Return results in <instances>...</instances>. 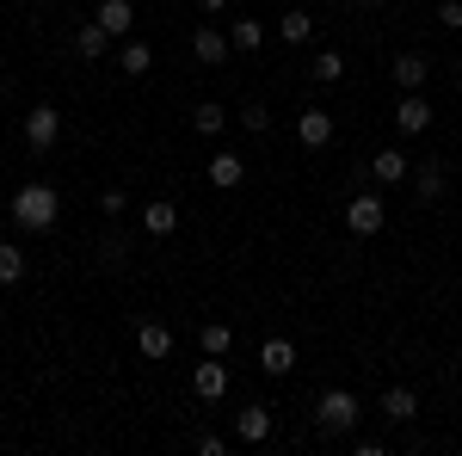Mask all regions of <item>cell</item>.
Listing matches in <instances>:
<instances>
[{
  "label": "cell",
  "instance_id": "cell-1",
  "mask_svg": "<svg viewBox=\"0 0 462 456\" xmlns=\"http://www.w3.org/2000/svg\"><path fill=\"white\" fill-rule=\"evenodd\" d=\"M56 216H62V191H56V185L32 179V185H19V191H13V222H19L25 235H50V228H56Z\"/></svg>",
  "mask_w": 462,
  "mask_h": 456
},
{
  "label": "cell",
  "instance_id": "cell-2",
  "mask_svg": "<svg viewBox=\"0 0 462 456\" xmlns=\"http://www.w3.org/2000/svg\"><path fill=\"white\" fill-rule=\"evenodd\" d=\"M357 420H364V401H357L352 388H327L315 401V425L327 432V438H346V432H357Z\"/></svg>",
  "mask_w": 462,
  "mask_h": 456
},
{
  "label": "cell",
  "instance_id": "cell-3",
  "mask_svg": "<svg viewBox=\"0 0 462 456\" xmlns=\"http://www.w3.org/2000/svg\"><path fill=\"white\" fill-rule=\"evenodd\" d=\"M383 222H389V204H383V191H376V185H364V191L346 198V228H352V235L370 241V235H383Z\"/></svg>",
  "mask_w": 462,
  "mask_h": 456
},
{
  "label": "cell",
  "instance_id": "cell-4",
  "mask_svg": "<svg viewBox=\"0 0 462 456\" xmlns=\"http://www.w3.org/2000/svg\"><path fill=\"white\" fill-rule=\"evenodd\" d=\"M25 142H32V154H50V148L62 142V111L56 106H32L25 111Z\"/></svg>",
  "mask_w": 462,
  "mask_h": 456
},
{
  "label": "cell",
  "instance_id": "cell-5",
  "mask_svg": "<svg viewBox=\"0 0 462 456\" xmlns=\"http://www.w3.org/2000/svg\"><path fill=\"white\" fill-rule=\"evenodd\" d=\"M191 56H198V69H222L235 56V43H228V32H216V25H198L191 32Z\"/></svg>",
  "mask_w": 462,
  "mask_h": 456
},
{
  "label": "cell",
  "instance_id": "cell-6",
  "mask_svg": "<svg viewBox=\"0 0 462 456\" xmlns=\"http://www.w3.org/2000/svg\"><path fill=\"white\" fill-rule=\"evenodd\" d=\"M407 179H413L407 148H376L370 154V185H407Z\"/></svg>",
  "mask_w": 462,
  "mask_h": 456
},
{
  "label": "cell",
  "instance_id": "cell-7",
  "mask_svg": "<svg viewBox=\"0 0 462 456\" xmlns=\"http://www.w3.org/2000/svg\"><path fill=\"white\" fill-rule=\"evenodd\" d=\"M444 191H450V167H444V161H420V167H413V198H420V204H444Z\"/></svg>",
  "mask_w": 462,
  "mask_h": 456
},
{
  "label": "cell",
  "instance_id": "cell-8",
  "mask_svg": "<svg viewBox=\"0 0 462 456\" xmlns=\"http://www.w3.org/2000/svg\"><path fill=\"white\" fill-rule=\"evenodd\" d=\"M191 395H198V401H222V395H228V364L204 351V364L191 370Z\"/></svg>",
  "mask_w": 462,
  "mask_h": 456
},
{
  "label": "cell",
  "instance_id": "cell-9",
  "mask_svg": "<svg viewBox=\"0 0 462 456\" xmlns=\"http://www.w3.org/2000/svg\"><path fill=\"white\" fill-rule=\"evenodd\" d=\"M394 130H401V136H426V130H431L426 93H401V106H394Z\"/></svg>",
  "mask_w": 462,
  "mask_h": 456
},
{
  "label": "cell",
  "instance_id": "cell-10",
  "mask_svg": "<svg viewBox=\"0 0 462 456\" xmlns=\"http://www.w3.org/2000/svg\"><path fill=\"white\" fill-rule=\"evenodd\" d=\"M376 407H383V420H389V425H413V420H420V395H413L407 383L383 388V401H376Z\"/></svg>",
  "mask_w": 462,
  "mask_h": 456
},
{
  "label": "cell",
  "instance_id": "cell-11",
  "mask_svg": "<svg viewBox=\"0 0 462 456\" xmlns=\"http://www.w3.org/2000/svg\"><path fill=\"white\" fill-rule=\"evenodd\" d=\"M136 351H143L148 364L173 358V327H167V321H143V327H136Z\"/></svg>",
  "mask_w": 462,
  "mask_h": 456
},
{
  "label": "cell",
  "instance_id": "cell-12",
  "mask_svg": "<svg viewBox=\"0 0 462 456\" xmlns=\"http://www.w3.org/2000/svg\"><path fill=\"white\" fill-rule=\"evenodd\" d=\"M296 142H302V148H327V142H333V111L309 106L296 117Z\"/></svg>",
  "mask_w": 462,
  "mask_h": 456
},
{
  "label": "cell",
  "instance_id": "cell-13",
  "mask_svg": "<svg viewBox=\"0 0 462 456\" xmlns=\"http://www.w3.org/2000/svg\"><path fill=\"white\" fill-rule=\"evenodd\" d=\"M93 19L111 32V43H124L130 25H136V6H130V0H99V6H93Z\"/></svg>",
  "mask_w": 462,
  "mask_h": 456
},
{
  "label": "cell",
  "instance_id": "cell-14",
  "mask_svg": "<svg viewBox=\"0 0 462 456\" xmlns=\"http://www.w3.org/2000/svg\"><path fill=\"white\" fill-rule=\"evenodd\" d=\"M204 173H210V185H216V191H235V185L247 179V161H241L235 148H216V161L204 167Z\"/></svg>",
  "mask_w": 462,
  "mask_h": 456
},
{
  "label": "cell",
  "instance_id": "cell-15",
  "mask_svg": "<svg viewBox=\"0 0 462 456\" xmlns=\"http://www.w3.org/2000/svg\"><path fill=\"white\" fill-rule=\"evenodd\" d=\"M106 50H111V32L99 25V19H87V25H74V56H80V62H99Z\"/></svg>",
  "mask_w": 462,
  "mask_h": 456
},
{
  "label": "cell",
  "instance_id": "cell-16",
  "mask_svg": "<svg viewBox=\"0 0 462 456\" xmlns=\"http://www.w3.org/2000/svg\"><path fill=\"white\" fill-rule=\"evenodd\" d=\"M394 87H401V93H420V87H426V74H431V62L426 56H420V50H407V56H394Z\"/></svg>",
  "mask_w": 462,
  "mask_h": 456
},
{
  "label": "cell",
  "instance_id": "cell-17",
  "mask_svg": "<svg viewBox=\"0 0 462 456\" xmlns=\"http://www.w3.org/2000/svg\"><path fill=\"white\" fill-rule=\"evenodd\" d=\"M235 438L241 444H265L272 438V407H241L235 414Z\"/></svg>",
  "mask_w": 462,
  "mask_h": 456
},
{
  "label": "cell",
  "instance_id": "cell-18",
  "mask_svg": "<svg viewBox=\"0 0 462 456\" xmlns=\"http://www.w3.org/2000/svg\"><path fill=\"white\" fill-rule=\"evenodd\" d=\"M136 222H143V235H154V241H161V235H173V228H179V210L167 204V198H154V204H143V210H136Z\"/></svg>",
  "mask_w": 462,
  "mask_h": 456
},
{
  "label": "cell",
  "instance_id": "cell-19",
  "mask_svg": "<svg viewBox=\"0 0 462 456\" xmlns=\"http://www.w3.org/2000/svg\"><path fill=\"white\" fill-rule=\"evenodd\" d=\"M259 370H265V377H290V370H296V346H290V340H265V346H259Z\"/></svg>",
  "mask_w": 462,
  "mask_h": 456
},
{
  "label": "cell",
  "instance_id": "cell-20",
  "mask_svg": "<svg viewBox=\"0 0 462 456\" xmlns=\"http://www.w3.org/2000/svg\"><path fill=\"white\" fill-rule=\"evenodd\" d=\"M117 69L130 74V80H143V74L154 69V50H148L143 37H124V50H117Z\"/></svg>",
  "mask_w": 462,
  "mask_h": 456
},
{
  "label": "cell",
  "instance_id": "cell-21",
  "mask_svg": "<svg viewBox=\"0 0 462 456\" xmlns=\"http://www.w3.org/2000/svg\"><path fill=\"white\" fill-rule=\"evenodd\" d=\"M191 130H198L204 142H216L222 130H228V111L216 106V99H204V106H191Z\"/></svg>",
  "mask_w": 462,
  "mask_h": 456
},
{
  "label": "cell",
  "instance_id": "cell-22",
  "mask_svg": "<svg viewBox=\"0 0 462 456\" xmlns=\"http://www.w3.org/2000/svg\"><path fill=\"white\" fill-rule=\"evenodd\" d=\"M198 346L210 351V358H228V351H235V327H228V321H204V327H198Z\"/></svg>",
  "mask_w": 462,
  "mask_h": 456
},
{
  "label": "cell",
  "instance_id": "cell-23",
  "mask_svg": "<svg viewBox=\"0 0 462 456\" xmlns=\"http://www.w3.org/2000/svg\"><path fill=\"white\" fill-rule=\"evenodd\" d=\"M228 43H235L241 56H253V50L265 43V25H259V19H235V25H228Z\"/></svg>",
  "mask_w": 462,
  "mask_h": 456
},
{
  "label": "cell",
  "instance_id": "cell-24",
  "mask_svg": "<svg viewBox=\"0 0 462 456\" xmlns=\"http://www.w3.org/2000/svg\"><path fill=\"white\" fill-rule=\"evenodd\" d=\"M278 32H284V43H309V37H315V19H309L302 6H290L284 19H278Z\"/></svg>",
  "mask_w": 462,
  "mask_h": 456
},
{
  "label": "cell",
  "instance_id": "cell-25",
  "mask_svg": "<svg viewBox=\"0 0 462 456\" xmlns=\"http://www.w3.org/2000/svg\"><path fill=\"white\" fill-rule=\"evenodd\" d=\"M25 265H32V259H25L19 247L0 241V284H19V278H25Z\"/></svg>",
  "mask_w": 462,
  "mask_h": 456
},
{
  "label": "cell",
  "instance_id": "cell-26",
  "mask_svg": "<svg viewBox=\"0 0 462 456\" xmlns=\"http://www.w3.org/2000/svg\"><path fill=\"white\" fill-rule=\"evenodd\" d=\"M315 80H320V87L346 80V56H339V50H320V56H315Z\"/></svg>",
  "mask_w": 462,
  "mask_h": 456
},
{
  "label": "cell",
  "instance_id": "cell-27",
  "mask_svg": "<svg viewBox=\"0 0 462 456\" xmlns=\"http://www.w3.org/2000/svg\"><path fill=\"white\" fill-rule=\"evenodd\" d=\"M99 259H106L111 272H124V265H130V241H124V235H106V241H99Z\"/></svg>",
  "mask_w": 462,
  "mask_h": 456
},
{
  "label": "cell",
  "instance_id": "cell-28",
  "mask_svg": "<svg viewBox=\"0 0 462 456\" xmlns=\"http://www.w3.org/2000/svg\"><path fill=\"white\" fill-rule=\"evenodd\" d=\"M99 210H106L111 222H117V216H130V191H124V185H111V191H99Z\"/></svg>",
  "mask_w": 462,
  "mask_h": 456
},
{
  "label": "cell",
  "instance_id": "cell-29",
  "mask_svg": "<svg viewBox=\"0 0 462 456\" xmlns=\"http://www.w3.org/2000/svg\"><path fill=\"white\" fill-rule=\"evenodd\" d=\"M241 130H253V136H265V130H272V111H265L259 99H253V106L241 111Z\"/></svg>",
  "mask_w": 462,
  "mask_h": 456
},
{
  "label": "cell",
  "instance_id": "cell-30",
  "mask_svg": "<svg viewBox=\"0 0 462 456\" xmlns=\"http://www.w3.org/2000/svg\"><path fill=\"white\" fill-rule=\"evenodd\" d=\"M438 25L444 32H462V0H438Z\"/></svg>",
  "mask_w": 462,
  "mask_h": 456
},
{
  "label": "cell",
  "instance_id": "cell-31",
  "mask_svg": "<svg viewBox=\"0 0 462 456\" xmlns=\"http://www.w3.org/2000/svg\"><path fill=\"white\" fill-rule=\"evenodd\" d=\"M198 456H228V444H222L216 432H198Z\"/></svg>",
  "mask_w": 462,
  "mask_h": 456
},
{
  "label": "cell",
  "instance_id": "cell-32",
  "mask_svg": "<svg viewBox=\"0 0 462 456\" xmlns=\"http://www.w3.org/2000/svg\"><path fill=\"white\" fill-rule=\"evenodd\" d=\"M198 6H204V13H228V0H198Z\"/></svg>",
  "mask_w": 462,
  "mask_h": 456
},
{
  "label": "cell",
  "instance_id": "cell-33",
  "mask_svg": "<svg viewBox=\"0 0 462 456\" xmlns=\"http://www.w3.org/2000/svg\"><path fill=\"white\" fill-rule=\"evenodd\" d=\"M0 93H6V74H0Z\"/></svg>",
  "mask_w": 462,
  "mask_h": 456
},
{
  "label": "cell",
  "instance_id": "cell-34",
  "mask_svg": "<svg viewBox=\"0 0 462 456\" xmlns=\"http://www.w3.org/2000/svg\"><path fill=\"white\" fill-rule=\"evenodd\" d=\"M364 6H383V0H364Z\"/></svg>",
  "mask_w": 462,
  "mask_h": 456
},
{
  "label": "cell",
  "instance_id": "cell-35",
  "mask_svg": "<svg viewBox=\"0 0 462 456\" xmlns=\"http://www.w3.org/2000/svg\"><path fill=\"white\" fill-rule=\"evenodd\" d=\"M457 93H462V74H457Z\"/></svg>",
  "mask_w": 462,
  "mask_h": 456
}]
</instances>
